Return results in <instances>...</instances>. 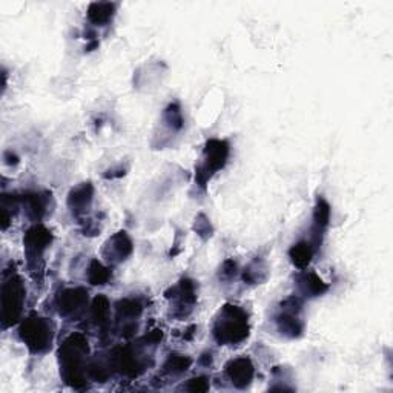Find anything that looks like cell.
<instances>
[{
    "label": "cell",
    "instance_id": "obj_1",
    "mask_svg": "<svg viewBox=\"0 0 393 393\" xmlns=\"http://www.w3.org/2000/svg\"><path fill=\"white\" fill-rule=\"evenodd\" d=\"M90 353V344L83 333H71L58 349L61 375L66 384L74 389H82L86 384V357Z\"/></svg>",
    "mask_w": 393,
    "mask_h": 393
},
{
    "label": "cell",
    "instance_id": "obj_2",
    "mask_svg": "<svg viewBox=\"0 0 393 393\" xmlns=\"http://www.w3.org/2000/svg\"><path fill=\"white\" fill-rule=\"evenodd\" d=\"M212 335L221 346H234L243 342L249 337L248 313L241 308L226 304L221 308L219 317L215 318Z\"/></svg>",
    "mask_w": 393,
    "mask_h": 393
},
{
    "label": "cell",
    "instance_id": "obj_3",
    "mask_svg": "<svg viewBox=\"0 0 393 393\" xmlns=\"http://www.w3.org/2000/svg\"><path fill=\"white\" fill-rule=\"evenodd\" d=\"M229 143L226 140L211 139L206 142L201 154V160L195 168V182L200 188H206V184L212 177L221 171L229 159Z\"/></svg>",
    "mask_w": 393,
    "mask_h": 393
},
{
    "label": "cell",
    "instance_id": "obj_4",
    "mask_svg": "<svg viewBox=\"0 0 393 393\" xmlns=\"http://www.w3.org/2000/svg\"><path fill=\"white\" fill-rule=\"evenodd\" d=\"M19 337L31 353H45L51 349L54 340V326L48 318L29 315L19 329Z\"/></svg>",
    "mask_w": 393,
    "mask_h": 393
},
{
    "label": "cell",
    "instance_id": "obj_5",
    "mask_svg": "<svg viewBox=\"0 0 393 393\" xmlns=\"http://www.w3.org/2000/svg\"><path fill=\"white\" fill-rule=\"evenodd\" d=\"M26 289L22 278L17 273L5 275L2 283V323L4 328L16 324L22 317Z\"/></svg>",
    "mask_w": 393,
    "mask_h": 393
},
{
    "label": "cell",
    "instance_id": "obj_6",
    "mask_svg": "<svg viewBox=\"0 0 393 393\" xmlns=\"http://www.w3.org/2000/svg\"><path fill=\"white\" fill-rule=\"evenodd\" d=\"M53 243V234L42 224H34L29 228L23 237V248L28 260V266L34 269L37 263L42 260L43 253Z\"/></svg>",
    "mask_w": 393,
    "mask_h": 393
},
{
    "label": "cell",
    "instance_id": "obj_7",
    "mask_svg": "<svg viewBox=\"0 0 393 393\" xmlns=\"http://www.w3.org/2000/svg\"><path fill=\"white\" fill-rule=\"evenodd\" d=\"M166 297L174 301V317L183 318L188 317L192 310V306L197 301L195 283L192 280L184 278L177 286L166 292Z\"/></svg>",
    "mask_w": 393,
    "mask_h": 393
},
{
    "label": "cell",
    "instance_id": "obj_8",
    "mask_svg": "<svg viewBox=\"0 0 393 393\" xmlns=\"http://www.w3.org/2000/svg\"><path fill=\"white\" fill-rule=\"evenodd\" d=\"M56 306L62 317H77L88 306V290L83 288L63 289L56 297Z\"/></svg>",
    "mask_w": 393,
    "mask_h": 393
},
{
    "label": "cell",
    "instance_id": "obj_9",
    "mask_svg": "<svg viewBox=\"0 0 393 393\" xmlns=\"http://www.w3.org/2000/svg\"><path fill=\"white\" fill-rule=\"evenodd\" d=\"M110 369L122 373L125 377L135 378L140 375L143 370L140 358L135 355V352L130 346L115 347L110 355Z\"/></svg>",
    "mask_w": 393,
    "mask_h": 393
},
{
    "label": "cell",
    "instance_id": "obj_10",
    "mask_svg": "<svg viewBox=\"0 0 393 393\" xmlns=\"http://www.w3.org/2000/svg\"><path fill=\"white\" fill-rule=\"evenodd\" d=\"M132 253V241L125 231L117 232L108 240L102 249L103 258L111 264H119L125 261Z\"/></svg>",
    "mask_w": 393,
    "mask_h": 393
},
{
    "label": "cell",
    "instance_id": "obj_11",
    "mask_svg": "<svg viewBox=\"0 0 393 393\" xmlns=\"http://www.w3.org/2000/svg\"><path fill=\"white\" fill-rule=\"evenodd\" d=\"M224 372L235 387L246 389L253 379L255 369H253L252 361L249 358L240 357V358L231 360L228 365H226Z\"/></svg>",
    "mask_w": 393,
    "mask_h": 393
},
{
    "label": "cell",
    "instance_id": "obj_12",
    "mask_svg": "<svg viewBox=\"0 0 393 393\" xmlns=\"http://www.w3.org/2000/svg\"><path fill=\"white\" fill-rule=\"evenodd\" d=\"M94 197V186L88 182L75 186L71 189L70 195H68V208L73 212L75 217H80V215L86 214L88 209L91 208Z\"/></svg>",
    "mask_w": 393,
    "mask_h": 393
},
{
    "label": "cell",
    "instance_id": "obj_13",
    "mask_svg": "<svg viewBox=\"0 0 393 393\" xmlns=\"http://www.w3.org/2000/svg\"><path fill=\"white\" fill-rule=\"evenodd\" d=\"M49 201H51V194L48 192H28L22 197L28 217L34 221H41L45 217Z\"/></svg>",
    "mask_w": 393,
    "mask_h": 393
},
{
    "label": "cell",
    "instance_id": "obj_14",
    "mask_svg": "<svg viewBox=\"0 0 393 393\" xmlns=\"http://www.w3.org/2000/svg\"><path fill=\"white\" fill-rule=\"evenodd\" d=\"M330 221V206L329 203L320 197L315 204V209H313V228H312V244L313 248L318 249L321 244V237L324 231L329 226Z\"/></svg>",
    "mask_w": 393,
    "mask_h": 393
},
{
    "label": "cell",
    "instance_id": "obj_15",
    "mask_svg": "<svg viewBox=\"0 0 393 393\" xmlns=\"http://www.w3.org/2000/svg\"><path fill=\"white\" fill-rule=\"evenodd\" d=\"M277 329L281 335L288 338H300L304 332V323L300 318V313L283 310L275 317Z\"/></svg>",
    "mask_w": 393,
    "mask_h": 393
},
{
    "label": "cell",
    "instance_id": "obj_16",
    "mask_svg": "<svg viewBox=\"0 0 393 393\" xmlns=\"http://www.w3.org/2000/svg\"><path fill=\"white\" fill-rule=\"evenodd\" d=\"M297 284L304 297L315 298L329 290V284L324 283L315 272H303L297 277Z\"/></svg>",
    "mask_w": 393,
    "mask_h": 393
},
{
    "label": "cell",
    "instance_id": "obj_17",
    "mask_svg": "<svg viewBox=\"0 0 393 393\" xmlns=\"http://www.w3.org/2000/svg\"><path fill=\"white\" fill-rule=\"evenodd\" d=\"M315 251L317 249L313 248V244L310 241L303 240V241H298L297 244L292 246L289 251V257H290V261L295 268L304 271V269H308Z\"/></svg>",
    "mask_w": 393,
    "mask_h": 393
},
{
    "label": "cell",
    "instance_id": "obj_18",
    "mask_svg": "<svg viewBox=\"0 0 393 393\" xmlns=\"http://www.w3.org/2000/svg\"><path fill=\"white\" fill-rule=\"evenodd\" d=\"M88 21L97 26H105L112 21L115 14V4L111 2H94L88 8Z\"/></svg>",
    "mask_w": 393,
    "mask_h": 393
},
{
    "label": "cell",
    "instance_id": "obj_19",
    "mask_svg": "<svg viewBox=\"0 0 393 393\" xmlns=\"http://www.w3.org/2000/svg\"><path fill=\"white\" fill-rule=\"evenodd\" d=\"M110 315H111L110 301H108L105 295H98L91 304V320L98 328H106L108 323H110Z\"/></svg>",
    "mask_w": 393,
    "mask_h": 393
},
{
    "label": "cell",
    "instance_id": "obj_20",
    "mask_svg": "<svg viewBox=\"0 0 393 393\" xmlns=\"http://www.w3.org/2000/svg\"><path fill=\"white\" fill-rule=\"evenodd\" d=\"M117 317L119 320H125L126 323H131L132 320H137L143 312V306L139 300L135 298H125L115 304Z\"/></svg>",
    "mask_w": 393,
    "mask_h": 393
},
{
    "label": "cell",
    "instance_id": "obj_21",
    "mask_svg": "<svg viewBox=\"0 0 393 393\" xmlns=\"http://www.w3.org/2000/svg\"><path fill=\"white\" fill-rule=\"evenodd\" d=\"M86 278L93 286H105L112 278V271L98 260H93L90 268H88Z\"/></svg>",
    "mask_w": 393,
    "mask_h": 393
},
{
    "label": "cell",
    "instance_id": "obj_22",
    "mask_svg": "<svg viewBox=\"0 0 393 393\" xmlns=\"http://www.w3.org/2000/svg\"><path fill=\"white\" fill-rule=\"evenodd\" d=\"M268 278V271L264 263L253 260L248 268H244L243 271V280L249 284H260Z\"/></svg>",
    "mask_w": 393,
    "mask_h": 393
},
{
    "label": "cell",
    "instance_id": "obj_23",
    "mask_svg": "<svg viewBox=\"0 0 393 393\" xmlns=\"http://www.w3.org/2000/svg\"><path fill=\"white\" fill-rule=\"evenodd\" d=\"M192 365V360L189 357L179 355V353H171L164 362V372L166 373H172V375H180V373L186 372Z\"/></svg>",
    "mask_w": 393,
    "mask_h": 393
},
{
    "label": "cell",
    "instance_id": "obj_24",
    "mask_svg": "<svg viewBox=\"0 0 393 393\" xmlns=\"http://www.w3.org/2000/svg\"><path fill=\"white\" fill-rule=\"evenodd\" d=\"M163 120L172 131H180L184 126V119L182 114V108L179 103H171L163 112Z\"/></svg>",
    "mask_w": 393,
    "mask_h": 393
},
{
    "label": "cell",
    "instance_id": "obj_25",
    "mask_svg": "<svg viewBox=\"0 0 393 393\" xmlns=\"http://www.w3.org/2000/svg\"><path fill=\"white\" fill-rule=\"evenodd\" d=\"M194 229H195V232L199 234L200 237H203L204 240L208 239V237H211V235H212V226H211L209 220L206 219V215H203V214H200L199 217L195 219Z\"/></svg>",
    "mask_w": 393,
    "mask_h": 393
},
{
    "label": "cell",
    "instance_id": "obj_26",
    "mask_svg": "<svg viewBox=\"0 0 393 393\" xmlns=\"http://www.w3.org/2000/svg\"><path fill=\"white\" fill-rule=\"evenodd\" d=\"M186 390L189 392H208L209 390V381L206 377H197L189 379L188 384H186Z\"/></svg>",
    "mask_w": 393,
    "mask_h": 393
},
{
    "label": "cell",
    "instance_id": "obj_27",
    "mask_svg": "<svg viewBox=\"0 0 393 393\" xmlns=\"http://www.w3.org/2000/svg\"><path fill=\"white\" fill-rule=\"evenodd\" d=\"M237 275V263L234 260H226L220 269V278L232 280Z\"/></svg>",
    "mask_w": 393,
    "mask_h": 393
}]
</instances>
